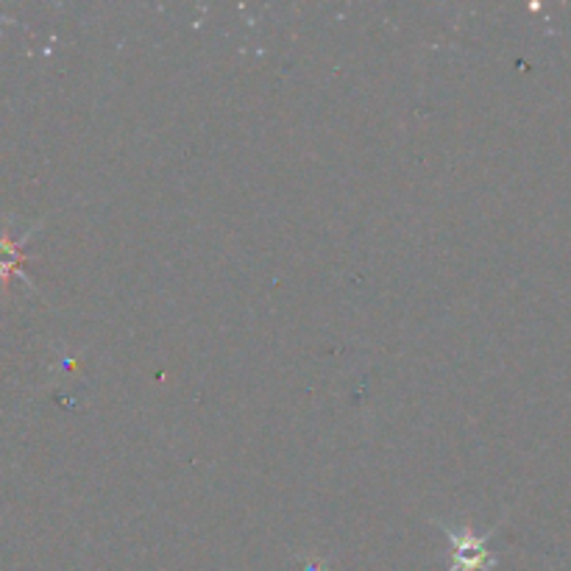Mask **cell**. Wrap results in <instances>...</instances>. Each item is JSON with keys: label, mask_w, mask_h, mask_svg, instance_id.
<instances>
[{"label": "cell", "mask_w": 571, "mask_h": 571, "mask_svg": "<svg viewBox=\"0 0 571 571\" xmlns=\"http://www.w3.org/2000/svg\"><path fill=\"white\" fill-rule=\"evenodd\" d=\"M446 535V541L452 544V566L446 571H494L499 558L491 552V538L499 530L496 524L488 535H477L468 524H449V521L435 519Z\"/></svg>", "instance_id": "obj_1"}, {"label": "cell", "mask_w": 571, "mask_h": 571, "mask_svg": "<svg viewBox=\"0 0 571 571\" xmlns=\"http://www.w3.org/2000/svg\"><path fill=\"white\" fill-rule=\"evenodd\" d=\"M304 571H326V563H315V560H312V563H307V569Z\"/></svg>", "instance_id": "obj_3"}, {"label": "cell", "mask_w": 571, "mask_h": 571, "mask_svg": "<svg viewBox=\"0 0 571 571\" xmlns=\"http://www.w3.org/2000/svg\"><path fill=\"white\" fill-rule=\"evenodd\" d=\"M20 262H23V257H20L17 243H9L6 237H0V276H6V273H20V276H23ZM23 279H26V276H23ZM28 285H31V282H28Z\"/></svg>", "instance_id": "obj_2"}]
</instances>
